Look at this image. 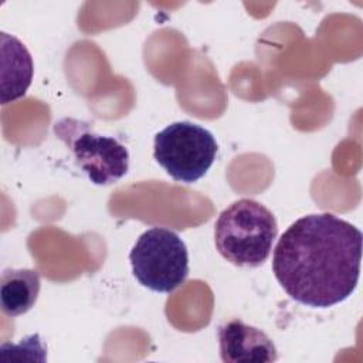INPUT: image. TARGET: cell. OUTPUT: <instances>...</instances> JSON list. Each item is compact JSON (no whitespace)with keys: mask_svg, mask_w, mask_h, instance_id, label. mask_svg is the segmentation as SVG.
<instances>
[{"mask_svg":"<svg viewBox=\"0 0 363 363\" xmlns=\"http://www.w3.org/2000/svg\"><path fill=\"white\" fill-rule=\"evenodd\" d=\"M360 259L362 233L357 227L330 213L308 214L278 240L272 272L296 302L329 308L354 292Z\"/></svg>","mask_w":363,"mask_h":363,"instance_id":"6da1fadb","label":"cell"},{"mask_svg":"<svg viewBox=\"0 0 363 363\" xmlns=\"http://www.w3.org/2000/svg\"><path fill=\"white\" fill-rule=\"evenodd\" d=\"M277 234L274 214L252 199L231 203L214 224V242L220 255L244 268H257L268 259Z\"/></svg>","mask_w":363,"mask_h":363,"instance_id":"7a4b0ae2","label":"cell"},{"mask_svg":"<svg viewBox=\"0 0 363 363\" xmlns=\"http://www.w3.org/2000/svg\"><path fill=\"white\" fill-rule=\"evenodd\" d=\"M133 277L153 291L170 294L189 275V252L184 241L172 230H146L129 252Z\"/></svg>","mask_w":363,"mask_h":363,"instance_id":"3957f363","label":"cell"},{"mask_svg":"<svg viewBox=\"0 0 363 363\" xmlns=\"http://www.w3.org/2000/svg\"><path fill=\"white\" fill-rule=\"evenodd\" d=\"M217 149L216 138L210 130L180 121L156 133L153 157L176 182L194 183L211 167Z\"/></svg>","mask_w":363,"mask_h":363,"instance_id":"277c9868","label":"cell"},{"mask_svg":"<svg viewBox=\"0 0 363 363\" xmlns=\"http://www.w3.org/2000/svg\"><path fill=\"white\" fill-rule=\"evenodd\" d=\"M54 133L72 153L91 183L106 186L121 180L129 169V152L112 136L95 133L84 121L64 118L54 123Z\"/></svg>","mask_w":363,"mask_h":363,"instance_id":"5b68a950","label":"cell"},{"mask_svg":"<svg viewBox=\"0 0 363 363\" xmlns=\"http://www.w3.org/2000/svg\"><path fill=\"white\" fill-rule=\"evenodd\" d=\"M221 360L225 363H269L278 359L272 340L258 328L233 319L217 330Z\"/></svg>","mask_w":363,"mask_h":363,"instance_id":"8992f818","label":"cell"},{"mask_svg":"<svg viewBox=\"0 0 363 363\" xmlns=\"http://www.w3.org/2000/svg\"><path fill=\"white\" fill-rule=\"evenodd\" d=\"M1 37V104L21 98L33 79V60L26 45L7 33Z\"/></svg>","mask_w":363,"mask_h":363,"instance_id":"52a82bcc","label":"cell"},{"mask_svg":"<svg viewBox=\"0 0 363 363\" xmlns=\"http://www.w3.org/2000/svg\"><path fill=\"white\" fill-rule=\"evenodd\" d=\"M40 286V274L35 269H4L0 279L1 312L10 318L24 315L34 306Z\"/></svg>","mask_w":363,"mask_h":363,"instance_id":"ba28073f","label":"cell"}]
</instances>
